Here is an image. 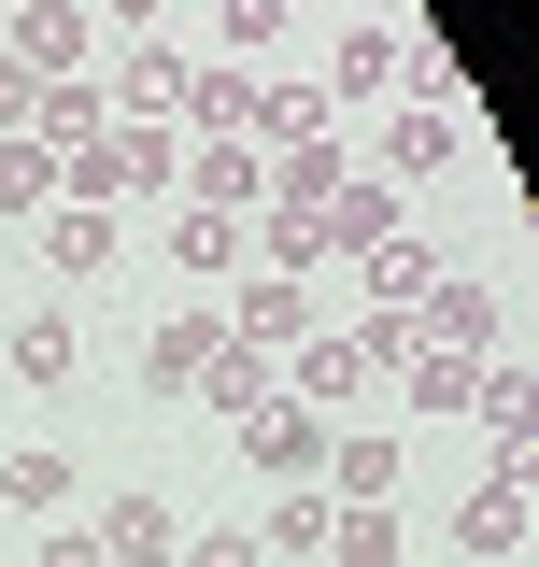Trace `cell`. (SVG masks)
Segmentation results:
<instances>
[{
	"label": "cell",
	"instance_id": "31",
	"mask_svg": "<svg viewBox=\"0 0 539 567\" xmlns=\"http://www.w3.org/2000/svg\"><path fill=\"white\" fill-rule=\"evenodd\" d=\"M0 14H29V0H0Z\"/></svg>",
	"mask_w": 539,
	"mask_h": 567
},
{
	"label": "cell",
	"instance_id": "28",
	"mask_svg": "<svg viewBox=\"0 0 539 567\" xmlns=\"http://www.w3.org/2000/svg\"><path fill=\"white\" fill-rule=\"evenodd\" d=\"M284 29V0H227V43H270Z\"/></svg>",
	"mask_w": 539,
	"mask_h": 567
},
{
	"label": "cell",
	"instance_id": "20",
	"mask_svg": "<svg viewBox=\"0 0 539 567\" xmlns=\"http://www.w3.org/2000/svg\"><path fill=\"white\" fill-rule=\"evenodd\" d=\"M369 284H384V312H411V298H426V284H455V270H440V256H426V241H411V227H398V241H384V256H369Z\"/></svg>",
	"mask_w": 539,
	"mask_h": 567
},
{
	"label": "cell",
	"instance_id": "6",
	"mask_svg": "<svg viewBox=\"0 0 539 567\" xmlns=\"http://www.w3.org/2000/svg\"><path fill=\"white\" fill-rule=\"evenodd\" d=\"M213 341H227L213 312H171V327L142 341V383H156V398H200V369H213Z\"/></svg>",
	"mask_w": 539,
	"mask_h": 567
},
{
	"label": "cell",
	"instance_id": "13",
	"mask_svg": "<svg viewBox=\"0 0 539 567\" xmlns=\"http://www.w3.org/2000/svg\"><path fill=\"white\" fill-rule=\"evenodd\" d=\"M114 100H129V128H171V114H185V58H171V43H142V58L114 71Z\"/></svg>",
	"mask_w": 539,
	"mask_h": 567
},
{
	"label": "cell",
	"instance_id": "5",
	"mask_svg": "<svg viewBox=\"0 0 539 567\" xmlns=\"http://www.w3.org/2000/svg\"><path fill=\"white\" fill-rule=\"evenodd\" d=\"M43 270H58V284H100V270H114V213H100V199H58V213H43Z\"/></svg>",
	"mask_w": 539,
	"mask_h": 567
},
{
	"label": "cell",
	"instance_id": "12",
	"mask_svg": "<svg viewBox=\"0 0 539 567\" xmlns=\"http://www.w3.org/2000/svg\"><path fill=\"white\" fill-rule=\"evenodd\" d=\"M511 539H526V468H497V483L455 511V554H511Z\"/></svg>",
	"mask_w": 539,
	"mask_h": 567
},
{
	"label": "cell",
	"instance_id": "2",
	"mask_svg": "<svg viewBox=\"0 0 539 567\" xmlns=\"http://www.w3.org/2000/svg\"><path fill=\"white\" fill-rule=\"evenodd\" d=\"M384 241H398V185L384 171H340L313 199V256H384Z\"/></svg>",
	"mask_w": 539,
	"mask_h": 567
},
{
	"label": "cell",
	"instance_id": "4",
	"mask_svg": "<svg viewBox=\"0 0 539 567\" xmlns=\"http://www.w3.org/2000/svg\"><path fill=\"white\" fill-rule=\"evenodd\" d=\"M455 156H469V128H455V114H426V100H411L398 128H384V185H440V171H455Z\"/></svg>",
	"mask_w": 539,
	"mask_h": 567
},
{
	"label": "cell",
	"instance_id": "14",
	"mask_svg": "<svg viewBox=\"0 0 539 567\" xmlns=\"http://www.w3.org/2000/svg\"><path fill=\"white\" fill-rule=\"evenodd\" d=\"M313 554H327V496L298 483V496H284V511L256 525V567H313Z\"/></svg>",
	"mask_w": 539,
	"mask_h": 567
},
{
	"label": "cell",
	"instance_id": "25",
	"mask_svg": "<svg viewBox=\"0 0 539 567\" xmlns=\"http://www.w3.org/2000/svg\"><path fill=\"white\" fill-rule=\"evenodd\" d=\"M0 496H14V511H58L71 468H58V454H0Z\"/></svg>",
	"mask_w": 539,
	"mask_h": 567
},
{
	"label": "cell",
	"instance_id": "29",
	"mask_svg": "<svg viewBox=\"0 0 539 567\" xmlns=\"http://www.w3.org/2000/svg\"><path fill=\"white\" fill-rule=\"evenodd\" d=\"M185 567H256V539H227V525H213V539H200Z\"/></svg>",
	"mask_w": 539,
	"mask_h": 567
},
{
	"label": "cell",
	"instance_id": "19",
	"mask_svg": "<svg viewBox=\"0 0 539 567\" xmlns=\"http://www.w3.org/2000/svg\"><path fill=\"white\" fill-rule=\"evenodd\" d=\"M398 58H411V43H384V29H355V43L327 58V85H340V100H384V85H398Z\"/></svg>",
	"mask_w": 539,
	"mask_h": 567
},
{
	"label": "cell",
	"instance_id": "17",
	"mask_svg": "<svg viewBox=\"0 0 539 567\" xmlns=\"http://www.w3.org/2000/svg\"><path fill=\"white\" fill-rule=\"evenodd\" d=\"M469 412L497 425L511 454H526V425H539V383H526V369H469Z\"/></svg>",
	"mask_w": 539,
	"mask_h": 567
},
{
	"label": "cell",
	"instance_id": "32",
	"mask_svg": "<svg viewBox=\"0 0 539 567\" xmlns=\"http://www.w3.org/2000/svg\"><path fill=\"white\" fill-rule=\"evenodd\" d=\"M398 567H411V554H398Z\"/></svg>",
	"mask_w": 539,
	"mask_h": 567
},
{
	"label": "cell",
	"instance_id": "11",
	"mask_svg": "<svg viewBox=\"0 0 539 567\" xmlns=\"http://www.w3.org/2000/svg\"><path fill=\"white\" fill-rule=\"evenodd\" d=\"M185 185H200V213H242V199H270V156H256V142H200Z\"/></svg>",
	"mask_w": 539,
	"mask_h": 567
},
{
	"label": "cell",
	"instance_id": "16",
	"mask_svg": "<svg viewBox=\"0 0 539 567\" xmlns=\"http://www.w3.org/2000/svg\"><path fill=\"white\" fill-rule=\"evenodd\" d=\"M200 398H213V412H227V425H256V412H270V369H256V354H242V341H213V369H200Z\"/></svg>",
	"mask_w": 539,
	"mask_h": 567
},
{
	"label": "cell",
	"instance_id": "3",
	"mask_svg": "<svg viewBox=\"0 0 539 567\" xmlns=\"http://www.w3.org/2000/svg\"><path fill=\"white\" fill-rule=\"evenodd\" d=\"M242 454H256L270 483H327V425H313V412H284V398L242 425Z\"/></svg>",
	"mask_w": 539,
	"mask_h": 567
},
{
	"label": "cell",
	"instance_id": "27",
	"mask_svg": "<svg viewBox=\"0 0 539 567\" xmlns=\"http://www.w3.org/2000/svg\"><path fill=\"white\" fill-rule=\"evenodd\" d=\"M43 567H114V554H100V525H58V539H43Z\"/></svg>",
	"mask_w": 539,
	"mask_h": 567
},
{
	"label": "cell",
	"instance_id": "21",
	"mask_svg": "<svg viewBox=\"0 0 539 567\" xmlns=\"http://www.w3.org/2000/svg\"><path fill=\"white\" fill-rule=\"evenodd\" d=\"M384 483H398L384 440H340V454H327V496H355V511H384Z\"/></svg>",
	"mask_w": 539,
	"mask_h": 567
},
{
	"label": "cell",
	"instance_id": "22",
	"mask_svg": "<svg viewBox=\"0 0 539 567\" xmlns=\"http://www.w3.org/2000/svg\"><path fill=\"white\" fill-rule=\"evenodd\" d=\"M14 383H71V312H29L14 327Z\"/></svg>",
	"mask_w": 539,
	"mask_h": 567
},
{
	"label": "cell",
	"instance_id": "15",
	"mask_svg": "<svg viewBox=\"0 0 539 567\" xmlns=\"http://www.w3.org/2000/svg\"><path fill=\"white\" fill-rule=\"evenodd\" d=\"M327 554H340V567H398V511H355V496H327Z\"/></svg>",
	"mask_w": 539,
	"mask_h": 567
},
{
	"label": "cell",
	"instance_id": "8",
	"mask_svg": "<svg viewBox=\"0 0 539 567\" xmlns=\"http://www.w3.org/2000/svg\"><path fill=\"white\" fill-rule=\"evenodd\" d=\"M29 142H43V156H85V142H100V85H85V71H58V85H43V100H29Z\"/></svg>",
	"mask_w": 539,
	"mask_h": 567
},
{
	"label": "cell",
	"instance_id": "7",
	"mask_svg": "<svg viewBox=\"0 0 539 567\" xmlns=\"http://www.w3.org/2000/svg\"><path fill=\"white\" fill-rule=\"evenodd\" d=\"M0 29H14V58L43 71V85H58V71H85V0H29V14H0Z\"/></svg>",
	"mask_w": 539,
	"mask_h": 567
},
{
	"label": "cell",
	"instance_id": "9",
	"mask_svg": "<svg viewBox=\"0 0 539 567\" xmlns=\"http://www.w3.org/2000/svg\"><path fill=\"white\" fill-rule=\"evenodd\" d=\"M242 256H256V241H242V213H200V199L171 213V270H185V284H213V270H242Z\"/></svg>",
	"mask_w": 539,
	"mask_h": 567
},
{
	"label": "cell",
	"instance_id": "1",
	"mask_svg": "<svg viewBox=\"0 0 539 567\" xmlns=\"http://www.w3.org/2000/svg\"><path fill=\"white\" fill-rule=\"evenodd\" d=\"M156 185H185V142H171V128H100L58 171V199H100V213H114V199H156Z\"/></svg>",
	"mask_w": 539,
	"mask_h": 567
},
{
	"label": "cell",
	"instance_id": "18",
	"mask_svg": "<svg viewBox=\"0 0 539 567\" xmlns=\"http://www.w3.org/2000/svg\"><path fill=\"white\" fill-rule=\"evenodd\" d=\"M0 213H58V156H43L29 128L0 142Z\"/></svg>",
	"mask_w": 539,
	"mask_h": 567
},
{
	"label": "cell",
	"instance_id": "30",
	"mask_svg": "<svg viewBox=\"0 0 539 567\" xmlns=\"http://www.w3.org/2000/svg\"><path fill=\"white\" fill-rule=\"evenodd\" d=\"M100 14H129V29H142V14H156V0H100Z\"/></svg>",
	"mask_w": 539,
	"mask_h": 567
},
{
	"label": "cell",
	"instance_id": "24",
	"mask_svg": "<svg viewBox=\"0 0 539 567\" xmlns=\"http://www.w3.org/2000/svg\"><path fill=\"white\" fill-rule=\"evenodd\" d=\"M242 341H256V354L298 341V284H242Z\"/></svg>",
	"mask_w": 539,
	"mask_h": 567
},
{
	"label": "cell",
	"instance_id": "23",
	"mask_svg": "<svg viewBox=\"0 0 539 567\" xmlns=\"http://www.w3.org/2000/svg\"><path fill=\"white\" fill-rule=\"evenodd\" d=\"M398 383L426 398V412H469V354H426V341H411V354H398Z\"/></svg>",
	"mask_w": 539,
	"mask_h": 567
},
{
	"label": "cell",
	"instance_id": "10",
	"mask_svg": "<svg viewBox=\"0 0 539 567\" xmlns=\"http://www.w3.org/2000/svg\"><path fill=\"white\" fill-rule=\"evenodd\" d=\"M411 312H426V354H482L497 341V298H482V284H426Z\"/></svg>",
	"mask_w": 539,
	"mask_h": 567
},
{
	"label": "cell",
	"instance_id": "26",
	"mask_svg": "<svg viewBox=\"0 0 539 567\" xmlns=\"http://www.w3.org/2000/svg\"><path fill=\"white\" fill-rule=\"evenodd\" d=\"M29 100H43V71H29V58H0V142L29 128Z\"/></svg>",
	"mask_w": 539,
	"mask_h": 567
}]
</instances>
